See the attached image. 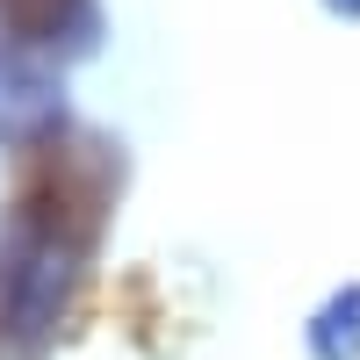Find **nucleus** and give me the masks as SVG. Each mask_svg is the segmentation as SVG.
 <instances>
[{
    "mask_svg": "<svg viewBox=\"0 0 360 360\" xmlns=\"http://www.w3.org/2000/svg\"><path fill=\"white\" fill-rule=\"evenodd\" d=\"M332 15H346V22H360V0H324Z\"/></svg>",
    "mask_w": 360,
    "mask_h": 360,
    "instance_id": "obj_1",
    "label": "nucleus"
}]
</instances>
